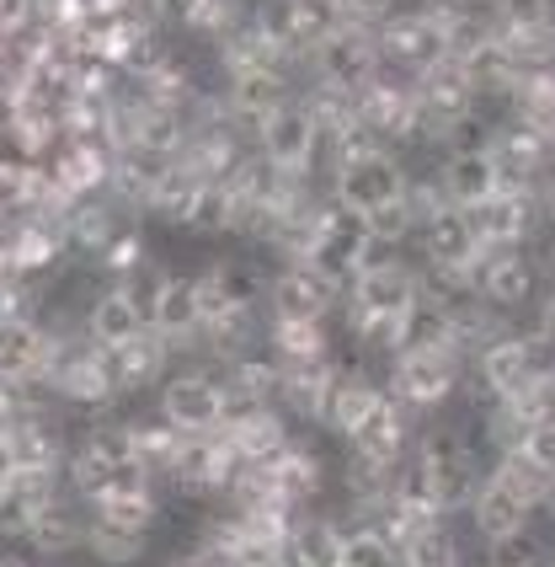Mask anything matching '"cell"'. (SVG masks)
<instances>
[{"label": "cell", "mask_w": 555, "mask_h": 567, "mask_svg": "<svg viewBox=\"0 0 555 567\" xmlns=\"http://www.w3.org/2000/svg\"><path fill=\"white\" fill-rule=\"evenodd\" d=\"M273 274L268 257L256 252H230V257H214L203 268V284L214 295V306H235V311H262L268 295H273Z\"/></svg>", "instance_id": "obj_11"}, {"label": "cell", "mask_w": 555, "mask_h": 567, "mask_svg": "<svg viewBox=\"0 0 555 567\" xmlns=\"http://www.w3.org/2000/svg\"><path fill=\"white\" fill-rule=\"evenodd\" d=\"M540 295V262L524 252V247H496V252L481 257V306H492L496 316L528 311Z\"/></svg>", "instance_id": "obj_10"}, {"label": "cell", "mask_w": 555, "mask_h": 567, "mask_svg": "<svg viewBox=\"0 0 555 567\" xmlns=\"http://www.w3.org/2000/svg\"><path fill=\"white\" fill-rule=\"evenodd\" d=\"M113 359V380H118V396H145V391H160V380L177 370V353L160 332H139L134 343L107 348Z\"/></svg>", "instance_id": "obj_12"}, {"label": "cell", "mask_w": 555, "mask_h": 567, "mask_svg": "<svg viewBox=\"0 0 555 567\" xmlns=\"http://www.w3.org/2000/svg\"><path fill=\"white\" fill-rule=\"evenodd\" d=\"M155 412L177 434H219L230 423V385L219 364H177L155 391Z\"/></svg>", "instance_id": "obj_3"}, {"label": "cell", "mask_w": 555, "mask_h": 567, "mask_svg": "<svg viewBox=\"0 0 555 567\" xmlns=\"http://www.w3.org/2000/svg\"><path fill=\"white\" fill-rule=\"evenodd\" d=\"M464 209H470L475 236H481V247H486V252H496V247H524L528 241V220H534V209H528V188L502 183L492 198L464 204Z\"/></svg>", "instance_id": "obj_13"}, {"label": "cell", "mask_w": 555, "mask_h": 567, "mask_svg": "<svg viewBox=\"0 0 555 567\" xmlns=\"http://www.w3.org/2000/svg\"><path fill=\"white\" fill-rule=\"evenodd\" d=\"M432 177H438L449 204H481L502 188V166H496L492 151H443Z\"/></svg>", "instance_id": "obj_14"}, {"label": "cell", "mask_w": 555, "mask_h": 567, "mask_svg": "<svg viewBox=\"0 0 555 567\" xmlns=\"http://www.w3.org/2000/svg\"><path fill=\"white\" fill-rule=\"evenodd\" d=\"M251 145L256 156L278 166V172H294V177H315L321 166V151H326V128H321V113L310 92H294L289 102H278L273 113H262L251 124Z\"/></svg>", "instance_id": "obj_2"}, {"label": "cell", "mask_w": 555, "mask_h": 567, "mask_svg": "<svg viewBox=\"0 0 555 567\" xmlns=\"http://www.w3.org/2000/svg\"><path fill=\"white\" fill-rule=\"evenodd\" d=\"M470 353L464 348H401L385 364V391L406 412H438L464 385Z\"/></svg>", "instance_id": "obj_4"}, {"label": "cell", "mask_w": 555, "mask_h": 567, "mask_svg": "<svg viewBox=\"0 0 555 567\" xmlns=\"http://www.w3.org/2000/svg\"><path fill=\"white\" fill-rule=\"evenodd\" d=\"M411 252H417L422 268H460V262H481L486 247H481L475 220H470L464 204H438L428 220H422V230H417Z\"/></svg>", "instance_id": "obj_8"}, {"label": "cell", "mask_w": 555, "mask_h": 567, "mask_svg": "<svg viewBox=\"0 0 555 567\" xmlns=\"http://www.w3.org/2000/svg\"><path fill=\"white\" fill-rule=\"evenodd\" d=\"M374 247H379V225L374 215L364 209H353V204H326L315 225H310L305 236V257L315 274H326L332 284H353L364 268H369Z\"/></svg>", "instance_id": "obj_1"}, {"label": "cell", "mask_w": 555, "mask_h": 567, "mask_svg": "<svg viewBox=\"0 0 555 567\" xmlns=\"http://www.w3.org/2000/svg\"><path fill=\"white\" fill-rule=\"evenodd\" d=\"M81 327H86V338H92L96 348H124V343H134L139 332H150V327L139 321V311H134V300L124 295V284H113V289L92 295V306H86V316H81Z\"/></svg>", "instance_id": "obj_15"}, {"label": "cell", "mask_w": 555, "mask_h": 567, "mask_svg": "<svg viewBox=\"0 0 555 567\" xmlns=\"http://www.w3.org/2000/svg\"><path fill=\"white\" fill-rule=\"evenodd\" d=\"M411 166L401 161L396 145H379L369 156H353L342 161L337 172H332V183H326V198L332 204H353V209H364V215H385L390 204H401L406 193H411Z\"/></svg>", "instance_id": "obj_5"}, {"label": "cell", "mask_w": 555, "mask_h": 567, "mask_svg": "<svg viewBox=\"0 0 555 567\" xmlns=\"http://www.w3.org/2000/svg\"><path fill=\"white\" fill-rule=\"evenodd\" d=\"M551 38H555V32H551Z\"/></svg>", "instance_id": "obj_16"}, {"label": "cell", "mask_w": 555, "mask_h": 567, "mask_svg": "<svg viewBox=\"0 0 555 567\" xmlns=\"http://www.w3.org/2000/svg\"><path fill=\"white\" fill-rule=\"evenodd\" d=\"M374 75H385V54L374 28H353L342 22L337 32H326L310 54V86H337V92H364Z\"/></svg>", "instance_id": "obj_6"}, {"label": "cell", "mask_w": 555, "mask_h": 567, "mask_svg": "<svg viewBox=\"0 0 555 567\" xmlns=\"http://www.w3.org/2000/svg\"><path fill=\"white\" fill-rule=\"evenodd\" d=\"M342 306V284L315 274L310 262H283L273 274V295H268V316L273 321H326Z\"/></svg>", "instance_id": "obj_9"}, {"label": "cell", "mask_w": 555, "mask_h": 567, "mask_svg": "<svg viewBox=\"0 0 555 567\" xmlns=\"http://www.w3.org/2000/svg\"><path fill=\"white\" fill-rule=\"evenodd\" d=\"M60 338L43 327L38 311H0V380L6 385H43Z\"/></svg>", "instance_id": "obj_7"}]
</instances>
